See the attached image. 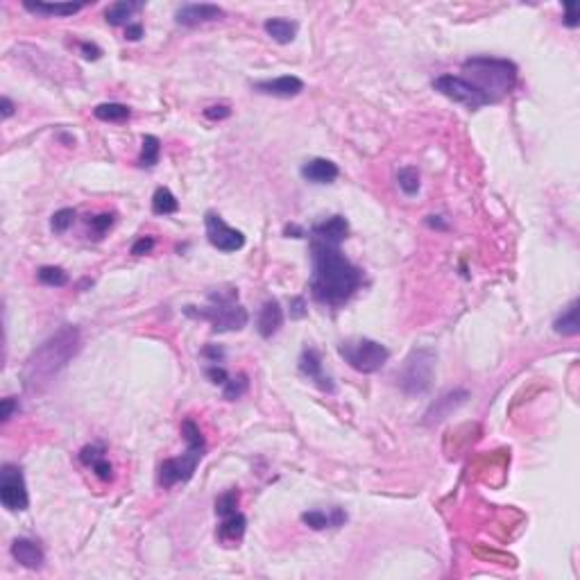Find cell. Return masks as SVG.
Returning <instances> with one entry per match:
<instances>
[{"label": "cell", "mask_w": 580, "mask_h": 580, "mask_svg": "<svg viewBox=\"0 0 580 580\" xmlns=\"http://www.w3.org/2000/svg\"><path fill=\"white\" fill-rule=\"evenodd\" d=\"M152 250H155V238L152 236H141L132 245V254H134V257H143V254H150Z\"/></svg>", "instance_id": "d590c367"}, {"label": "cell", "mask_w": 580, "mask_h": 580, "mask_svg": "<svg viewBox=\"0 0 580 580\" xmlns=\"http://www.w3.org/2000/svg\"><path fill=\"white\" fill-rule=\"evenodd\" d=\"M16 411H18V401H16L14 397L3 399V422H9L11 417H14Z\"/></svg>", "instance_id": "60d3db41"}, {"label": "cell", "mask_w": 580, "mask_h": 580, "mask_svg": "<svg viewBox=\"0 0 580 580\" xmlns=\"http://www.w3.org/2000/svg\"><path fill=\"white\" fill-rule=\"evenodd\" d=\"M238 293L234 288L229 293H223V290H213L208 295V306L193 311V306H186V316L206 320L211 324V329L216 333H225V331H240L247 324V311L238 304Z\"/></svg>", "instance_id": "5b68a950"}, {"label": "cell", "mask_w": 580, "mask_h": 580, "mask_svg": "<svg viewBox=\"0 0 580 580\" xmlns=\"http://www.w3.org/2000/svg\"><path fill=\"white\" fill-rule=\"evenodd\" d=\"M136 9H141L138 3H113L107 7V11H104V18H107V23L113 28H121V26L127 28Z\"/></svg>", "instance_id": "d4e9b609"}, {"label": "cell", "mask_w": 580, "mask_h": 580, "mask_svg": "<svg viewBox=\"0 0 580 580\" xmlns=\"http://www.w3.org/2000/svg\"><path fill=\"white\" fill-rule=\"evenodd\" d=\"M245 528H247V519L245 515H240V513H234V515H229V517H223V524L218 526V540L223 542V544H236L242 540V535H245Z\"/></svg>", "instance_id": "ffe728a7"}, {"label": "cell", "mask_w": 580, "mask_h": 580, "mask_svg": "<svg viewBox=\"0 0 580 580\" xmlns=\"http://www.w3.org/2000/svg\"><path fill=\"white\" fill-rule=\"evenodd\" d=\"M284 324V308L277 299H270L265 301L261 313H259V320H257V329H259V335L261 338H272V335L281 329Z\"/></svg>", "instance_id": "ac0fdd59"}, {"label": "cell", "mask_w": 580, "mask_h": 580, "mask_svg": "<svg viewBox=\"0 0 580 580\" xmlns=\"http://www.w3.org/2000/svg\"><path fill=\"white\" fill-rule=\"evenodd\" d=\"M397 182H399V189L406 193V195H417L420 193V186H422V182H420V170L413 168V166H406L399 170V175H397Z\"/></svg>", "instance_id": "f1b7e54d"}, {"label": "cell", "mask_w": 580, "mask_h": 580, "mask_svg": "<svg viewBox=\"0 0 580 580\" xmlns=\"http://www.w3.org/2000/svg\"><path fill=\"white\" fill-rule=\"evenodd\" d=\"M159 155H161V141L157 136L147 134L143 136V147H141V157H138V166L141 168H155L159 164Z\"/></svg>", "instance_id": "4316f807"}, {"label": "cell", "mask_w": 580, "mask_h": 580, "mask_svg": "<svg viewBox=\"0 0 580 580\" xmlns=\"http://www.w3.org/2000/svg\"><path fill=\"white\" fill-rule=\"evenodd\" d=\"M141 37H143V26H141V23H130V26L125 28V39L138 41Z\"/></svg>", "instance_id": "7bdbcfd3"}, {"label": "cell", "mask_w": 580, "mask_h": 580, "mask_svg": "<svg viewBox=\"0 0 580 580\" xmlns=\"http://www.w3.org/2000/svg\"><path fill=\"white\" fill-rule=\"evenodd\" d=\"M284 234H286L288 238H304V236H306V231L301 229L299 225H288V227L284 229Z\"/></svg>", "instance_id": "f6af8a7d"}, {"label": "cell", "mask_w": 580, "mask_h": 580, "mask_svg": "<svg viewBox=\"0 0 580 580\" xmlns=\"http://www.w3.org/2000/svg\"><path fill=\"white\" fill-rule=\"evenodd\" d=\"M94 116L98 121H104V123H123L132 116L130 107L127 104H121V102H102L94 109Z\"/></svg>", "instance_id": "cb8c5ba5"}, {"label": "cell", "mask_w": 580, "mask_h": 580, "mask_svg": "<svg viewBox=\"0 0 580 580\" xmlns=\"http://www.w3.org/2000/svg\"><path fill=\"white\" fill-rule=\"evenodd\" d=\"M79 352V329L66 324L48 340L41 342L30 354L23 369V381L30 392H41L45 386L52 384V379L73 361Z\"/></svg>", "instance_id": "7a4b0ae2"}, {"label": "cell", "mask_w": 580, "mask_h": 580, "mask_svg": "<svg viewBox=\"0 0 580 580\" xmlns=\"http://www.w3.org/2000/svg\"><path fill=\"white\" fill-rule=\"evenodd\" d=\"M11 558L26 569H41V564L45 562V553L34 540L16 537L11 542Z\"/></svg>", "instance_id": "2e32d148"}, {"label": "cell", "mask_w": 580, "mask_h": 580, "mask_svg": "<svg viewBox=\"0 0 580 580\" xmlns=\"http://www.w3.org/2000/svg\"><path fill=\"white\" fill-rule=\"evenodd\" d=\"M347 234H350V223L342 216H331L311 229V240L329 242V245L340 247V242L347 238Z\"/></svg>", "instance_id": "9a60e30c"}, {"label": "cell", "mask_w": 580, "mask_h": 580, "mask_svg": "<svg viewBox=\"0 0 580 580\" xmlns=\"http://www.w3.org/2000/svg\"><path fill=\"white\" fill-rule=\"evenodd\" d=\"M202 354H204L206 358H211V363H220V361L225 358V352L220 350V347H216V345H206Z\"/></svg>", "instance_id": "ee69618b"}, {"label": "cell", "mask_w": 580, "mask_h": 580, "mask_svg": "<svg viewBox=\"0 0 580 580\" xmlns=\"http://www.w3.org/2000/svg\"><path fill=\"white\" fill-rule=\"evenodd\" d=\"M435 361L437 356L433 350H415L408 354V358L403 361L401 369L397 372V386L417 397V394H424L431 390L433 386V374H435Z\"/></svg>", "instance_id": "8992f818"}, {"label": "cell", "mask_w": 580, "mask_h": 580, "mask_svg": "<svg viewBox=\"0 0 580 580\" xmlns=\"http://www.w3.org/2000/svg\"><path fill=\"white\" fill-rule=\"evenodd\" d=\"M79 50H82L84 60H91V62L100 60V55H102V50L98 48V45H96V43H89V41H82V43H79Z\"/></svg>", "instance_id": "ab89813d"}, {"label": "cell", "mask_w": 580, "mask_h": 580, "mask_svg": "<svg viewBox=\"0 0 580 580\" xmlns=\"http://www.w3.org/2000/svg\"><path fill=\"white\" fill-rule=\"evenodd\" d=\"M75 218H77L75 208H60V211H57V213L52 216L50 227H52L55 234H64V231H68V229L73 227Z\"/></svg>", "instance_id": "1f68e13d"}, {"label": "cell", "mask_w": 580, "mask_h": 580, "mask_svg": "<svg viewBox=\"0 0 580 580\" xmlns=\"http://www.w3.org/2000/svg\"><path fill=\"white\" fill-rule=\"evenodd\" d=\"M428 225H431V227H440V229H445V227H447L445 223H440V220H435V216H428Z\"/></svg>", "instance_id": "7dc6e473"}, {"label": "cell", "mask_w": 580, "mask_h": 580, "mask_svg": "<svg viewBox=\"0 0 580 580\" xmlns=\"http://www.w3.org/2000/svg\"><path fill=\"white\" fill-rule=\"evenodd\" d=\"M311 293L320 304L338 308L363 286V270L345 257L338 245L311 240Z\"/></svg>", "instance_id": "6da1fadb"}, {"label": "cell", "mask_w": 580, "mask_h": 580, "mask_svg": "<svg viewBox=\"0 0 580 580\" xmlns=\"http://www.w3.org/2000/svg\"><path fill=\"white\" fill-rule=\"evenodd\" d=\"M469 399V392L467 390H449V392H445L442 397L440 399H435L433 403H431V408L426 411V415H424V424L426 426H437L440 422H445L447 417L454 413V411H458L462 403H465Z\"/></svg>", "instance_id": "8fae6325"}, {"label": "cell", "mask_w": 580, "mask_h": 580, "mask_svg": "<svg viewBox=\"0 0 580 580\" xmlns=\"http://www.w3.org/2000/svg\"><path fill=\"white\" fill-rule=\"evenodd\" d=\"M254 91H259L263 96H272V98H295L304 91V82L295 75H281L274 79L257 82L254 84Z\"/></svg>", "instance_id": "5bb4252c"}, {"label": "cell", "mask_w": 580, "mask_h": 580, "mask_svg": "<svg viewBox=\"0 0 580 580\" xmlns=\"http://www.w3.org/2000/svg\"><path fill=\"white\" fill-rule=\"evenodd\" d=\"M338 354L345 358V363L361 374H374L388 363L390 352L384 345L369 338L345 340L338 345Z\"/></svg>", "instance_id": "52a82bcc"}, {"label": "cell", "mask_w": 580, "mask_h": 580, "mask_svg": "<svg viewBox=\"0 0 580 580\" xmlns=\"http://www.w3.org/2000/svg\"><path fill=\"white\" fill-rule=\"evenodd\" d=\"M225 16V9L218 7V5H211V3H189V5H182L175 14V21L179 26H186V28H193V26H202V23H211V21H220Z\"/></svg>", "instance_id": "7c38bea8"}, {"label": "cell", "mask_w": 580, "mask_h": 580, "mask_svg": "<svg viewBox=\"0 0 580 580\" xmlns=\"http://www.w3.org/2000/svg\"><path fill=\"white\" fill-rule=\"evenodd\" d=\"M338 175H340L338 166L329 159L318 157V159L306 161V164L301 166V177L311 184H333L335 179H338Z\"/></svg>", "instance_id": "e0dca14e"}, {"label": "cell", "mask_w": 580, "mask_h": 580, "mask_svg": "<svg viewBox=\"0 0 580 580\" xmlns=\"http://www.w3.org/2000/svg\"><path fill=\"white\" fill-rule=\"evenodd\" d=\"M290 316L297 318V320L306 316V301L301 297H295L293 301H290Z\"/></svg>", "instance_id": "b9f144b4"}, {"label": "cell", "mask_w": 580, "mask_h": 580, "mask_svg": "<svg viewBox=\"0 0 580 580\" xmlns=\"http://www.w3.org/2000/svg\"><path fill=\"white\" fill-rule=\"evenodd\" d=\"M433 89L440 91V94L449 100L465 104V107L472 111L485 107V104H492L476 87H472L467 79H462L460 75H440L433 82Z\"/></svg>", "instance_id": "9c48e42d"}, {"label": "cell", "mask_w": 580, "mask_h": 580, "mask_svg": "<svg viewBox=\"0 0 580 580\" xmlns=\"http://www.w3.org/2000/svg\"><path fill=\"white\" fill-rule=\"evenodd\" d=\"M238 503H240V492L238 490H227L225 494H220L216 498V515L218 517H229L238 513Z\"/></svg>", "instance_id": "f546056e"}, {"label": "cell", "mask_w": 580, "mask_h": 580, "mask_svg": "<svg viewBox=\"0 0 580 580\" xmlns=\"http://www.w3.org/2000/svg\"><path fill=\"white\" fill-rule=\"evenodd\" d=\"M89 467L96 472V476H98L100 481H111V479H113V467H111V462H109L107 458H104V456L96 458Z\"/></svg>", "instance_id": "836d02e7"}, {"label": "cell", "mask_w": 580, "mask_h": 580, "mask_svg": "<svg viewBox=\"0 0 580 580\" xmlns=\"http://www.w3.org/2000/svg\"><path fill=\"white\" fill-rule=\"evenodd\" d=\"M299 372L304 374L308 381H313L320 390L324 392H333V381L324 374V369H322V356L318 350H313V347H308V350L301 352V358H299Z\"/></svg>", "instance_id": "4fadbf2b"}, {"label": "cell", "mask_w": 580, "mask_h": 580, "mask_svg": "<svg viewBox=\"0 0 580 580\" xmlns=\"http://www.w3.org/2000/svg\"><path fill=\"white\" fill-rule=\"evenodd\" d=\"M247 388H250V381H247L245 374L229 377V379H227V384L223 386V397H225L227 401H236V399H240L242 394L247 392Z\"/></svg>", "instance_id": "4dcf8cb0"}, {"label": "cell", "mask_w": 580, "mask_h": 580, "mask_svg": "<svg viewBox=\"0 0 580 580\" xmlns=\"http://www.w3.org/2000/svg\"><path fill=\"white\" fill-rule=\"evenodd\" d=\"M580 16H578V7H576V3H567L564 5V16H562V23L567 28H578V21Z\"/></svg>", "instance_id": "f35d334b"}, {"label": "cell", "mask_w": 580, "mask_h": 580, "mask_svg": "<svg viewBox=\"0 0 580 580\" xmlns=\"http://www.w3.org/2000/svg\"><path fill=\"white\" fill-rule=\"evenodd\" d=\"M152 211L157 216H172V213L179 211V202H177V197L172 195L170 189L161 186V189L155 191V195H152Z\"/></svg>", "instance_id": "484cf974"}, {"label": "cell", "mask_w": 580, "mask_h": 580, "mask_svg": "<svg viewBox=\"0 0 580 580\" xmlns=\"http://www.w3.org/2000/svg\"><path fill=\"white\" fill-rule=\"evenodd\" d=\"M87 225L96 234V238H102V234H107L113 225V213H100V216H89Z\"/></svg>", "instance_id": "d6a6232c"}, {"label": "cell", "mask_w": 580, "mask_h": 580, "mask_svg": "<svg viewBox=\"0 0 580 580\" xmlns=\"http://www.w3.org/2000/svg\"><path fill=\"white\" fill-rule=\"evenodd\" d=\"M206 377H208V381H211V384H216V386H225V384H227V379H229L227 369H225L223 365H218V363H213V365H208V367H206Z\"/></svg>", "instance_id": "e575fe53"}, {"label": "cell", "mask_w": 580, "mask_h": 580, "mask_svg": "<svg viewBox=\"0 0 580 580\" xmlns=\"http://www.w3.org/2000/svg\"><path fill=\"white\" fill-rule=\"evenodd\" d=\"M0 109H3V118H11V116H14V102H11L9 98H3L0 100Z\"/></svg>", "instance_id": "bcb514c9"}, {"label": "cell", "mask_w": 580, "mask_h": 580, "mask_svg": "<svg viewBox=\"0 0 580 580\" xmlns=\"http://www.w3.org/2000/svg\"><path fill=\"white\" fill-rule=\"evenodd\" d=\"M0 501L9 513H23L30 506L26 476H23L21 467L11 465V462H5L0 469Z\"/></svg>", "instance_id": "ba28073f"}, {"label": "cell", "mask_w": 580, "mask_h": 580, "mask_svg": "<svg viewBox=\"0 0 580 580\" xmlns=\"http://www.w3.org/2000/svg\"><path fill=\"white\" fill-rule=\"evenodd\" d=\"M37 279L45 286H52V288H62L68 284V272L60 265H41L37 270Z\"/></svg>", "instance_id": "83f0119b"}, {"label": "cell", "mask_w": 580, "mask_h": 580, "mask_svg": "<svg viewBox=\"0 0 580 580\" xmlns=\"http://www.w3.org/2000/svg\"><path fill=\"white\" fill-rule=\"evenodd\" d=\"M553 331L560 335H578L580 320H578V299H574L569 306L562 311V316L553 322Z\"/></svg>", "instance_id": "603a6c76"}, {"label": "cell", "mask_w": 580, "mask_h": 580, "mask_svg": "<svg viewBox=\"0 0 580 580\" xmlns=\"http://www.w3.org/2000/svg\"><path fill=\"white\" fill-rule=\"evenodd\" d=\"M229 113H231V109L227 107V104H213V107L204 109V118H208V121H223V118H229Z\"/></svg>", "instance_id": "8d00e7d4"}, {"label": "cell", "mask_w": 580, "mask_h": 580, "mask_svg": "<svg viewBox=\"0 0 580 580\" xmlns=\"http://www.w3.org/2000/svg\"><path fill=\"white\" fill-rule=\"evenodd\" d=\"M100 456H104V449H102V447H98V445L84 447L82 451H79V460H82L84 465H91V462H94L96 458H100Z\"/></svg>", "instance_id": "74e56055"}, {"label": "cell", "mask_w": 580, "mask_h": 580, "mask_svg": "<svg viewBox=\"0 0 580 580\" xmlns=\"http://www.w3.org/2000/svg\"><path fill=\"white\" fill-rule=\"evenodd\" d=\"M462 73L465 75L460 77L476 87L490 102H498L517 84V66L496 57H472L462 64Z\"/></svg>", "instance_id": "3957f363"}, {"label": "cell", "mask_w": 580, "mask_h": 580, "mask_svg": "<svg viewBox=\"0 0 580 580\" xmlns=\"http://www.w3.org/2000/svg\"><path fill=\"white\" fill-rule=\"evenodd\" d=\"M182 435H184V440H186V451L177 458L164 460V465L159 467V485L166 487V490L177 483L191 481L197 465H200V460L204 458V451H206L204 435L200 431V426H197L193 420H184Z\"/></svg>", "instance_id": "277c9868"}, {"label": "cell", "mask_w": 580, "mask_h": 580, "mask_svg": "<svg viewBox=\"0 0 580 580\" xmlns=\"http://www.w3.org/2000/svg\"><path fill=\"white\" fill-rule=\"evenodd\" d=\"M347 521V513L342 508H331V513L324 510H308L301 515V524H306L313 530H324V528H338Z\"/></svg>", "instance_id": "d6986e66"}, {"label": "cell", "mask_w": 580, "mask_h": 580, "mask_svg": "<svg viewBox=\"0 0 580 580\" xmlns=\"http://www.w3.org/2000/svg\"><path fill=\"white\" fill-rule=\"evenodd\" d=\"M30 14L37 16H73L79 9H84V3H23Z\"/></svg>", "instance_id": "44dd1931"}, {"label": "cell", "mask_w": 580, "mask_h": 580, "mask_svg": "<svg viewBox=\"0 0 580 580\" xmlns=\"http://www.w3.org/2000/svg\"><path fill=\"white\" fill-rule=\"evenodd\" d=\"M263 30L268 32V37L277 43H290L297 37V23L288 18H268L263 23Z\"/></svg>", "instance_id": "7402d4cb"}, {"label": "cell", "mask_w": 580, "mask_h": 580, "mask_svg": "<svg viewBox=\"0 0 580 580\" xmlns=\"http://www.w3.org/2000/svg\"><path fill=\"white\" fill-rule=\"evenodd\" d=\"M204 227H206V238L208 242L218 250V252H236L245 245V236H242V231L229 227L223 218H220L216 211H208L204 216Z\"/></svg>", "instance_id": "30bf717a"}]
</instances>
